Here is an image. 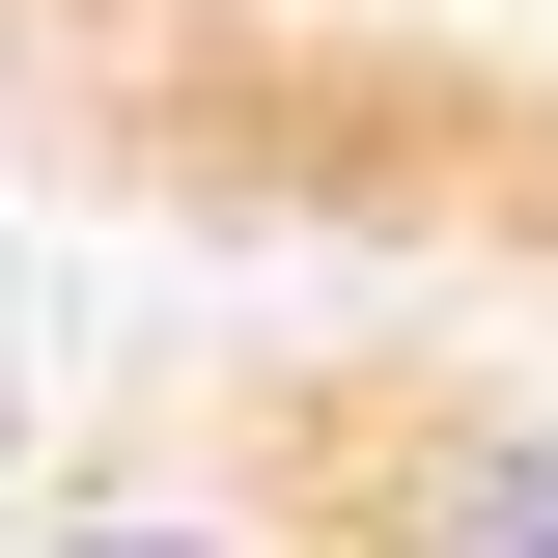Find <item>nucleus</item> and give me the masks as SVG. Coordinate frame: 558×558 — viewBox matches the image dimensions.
<instances>
[{
  "label": "nucleus",
  "mask_w": 558,
  "mask_h": 558,
  "mask_svg": "<svg viewBox=\"0 0 558 558\" xmlns=\"http://www.w3.org/2000/svg\"><path fill=\"white\" fill-rule=\"evenodd\" d=\"M391 558H558V418H418L391 447Z\"/></svg>",
  "instance_id": "nucleus-1"
},
{
  "label": "nucleus",
  "mask_w": 558,
  "mask_h": 558,
  "mask_svg": "<svg viewBox=\"0 0 558 558\" xmlns=\"http://www.w3.org/2000/svg\"><path fill=\"white\" fill-rule=\"evenodd\" d=\"M28 558H252V531H196V502H84V531H28Z\"/></svg>",
  "instance_id": "nucleus-2"
}]
</instances>
